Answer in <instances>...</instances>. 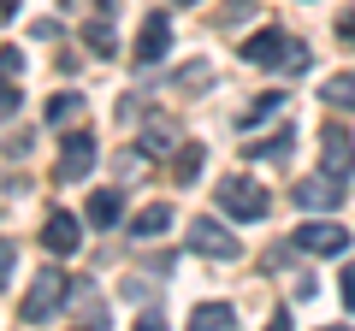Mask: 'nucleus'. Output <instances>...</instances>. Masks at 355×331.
<instances>
[{"label": "nucleus", "instance_id": "obj_9", "mask_svg": "<svg viewBox=\"0 0 355 331\" xmlns=\"http://www.w3.org/2000/svg\"><path fill=\"white\" fill-rule=\"evenodd\" d=\"M166 48H172V18H166V12H148V18H142V30H137V48H130V53H137V65H154Z\"/></svg>", "mask_w": 355, "mask_h": 331}, {"label": "nucleus", "instance_id": "obj_19", "mask_svg": "<svg viewBox=\"0 0 355 331\" xmlns=\"http://www.w3.org/2000/svg\"><path fill=\"white\" fill-rule=\"evenodd\" d=\"M279 107H284V89H266V95H261V101H254V107H249V113H243V125H249V130H254V125H261V118H272V113H279Z\"/></svg>", "mask_w": 355, "mask_h": 331}, {"label": "nucleus", "instance_id": "obj_33", "mask_svg": "<svg viewBox=\"0 0 355 331\" xmlns=\"http://www.w3.org/2000/svg\"><path fill=\"white\" fill-rule=\"evenodd\" d=\"M326 331H343V325H326Z\"/></svg>", "mask_w": 355, "mask_h": 331}, {"label": "nucleus", "instance_id": "obj_1", "mask_svg": "<svg viewBox=\"0 0 355 331\" xmlns=\"http://www.w3.org/2000/svg\"><path fill=\"white\" fill-rule=\"evenodd\" d=\"M243 60L261 71H308V42H296L291 30H254L243 42Z\"/></svg>", "mask_w": 355, "mask_h": 331}, {"label": "nucleus", "instance_id": "obj_18", "mask_svg": "<svg viewBox=\"0 0 355 331\" xmlns=\"http://www.w3.org/2000/svg\"><path fill=\"white\" fill-rule=\"evenodd\" d=\"M320 95H326L331 107H355V71H338V77H331V83H326Z\"/></svg>", "mask_w": 355, "mask_h": 331}, {"label": "nucleus", "instance_id": "obj_32", "mask_svg": "<svg viewBox=\"0 0 355 331\" xmlns=\"http://www.w3.org/2000/svg\"><path fill=\"white\" fill-rule=\"evenodd\" d=\"M83 331H101V325H83Z\"/></svg>", "mask_w": 355, "mask_h": 331}, {"label": "nucleus", "instance_id": "obj_28", "mask_svg": "<svg viewBox=\"0 0 355 331\" xmlns=\"http://www.w3.org/2000/svg\"><path fill=\"white\" fill-rule=\"evenodd\" d=\"M338 36L349 42V48H355V12H343V18H338Z\"/></svg>", "mask_w": 355, "mask_h": 331}, {"label": "nucleus", "instance_id": "obj_4", "mask_svg": "<svg viewBox=\"0 0 355 331\" xmlns=\"http://www.w3.org/2000/svg\"><path fill=\"white\" fill-rule=\"evenodd\" d=\"M219 207L231 219H266V190L254 178H225L219 184Z\"/></svg>", "mask_w": 355, "mask_h": 331}, {"label": "nucleus", "instance_id": "obj_21", "mask_svg": "<svg viewBox=\"0 0 355 331\" xmlns=\"http://www.w3.org/2000/svg\"><path fill=\"white\" fill-rule=\"evenodd\" d=\"M0 77H6V83L24 77V48H0Z\"/></svg>", "mask_w": 355, "mask_h": 331}, {"label": "nucleus", "instance_id": "obj_25", "mask_svg": "<svg viewBox=\"0 0 355 331\" xmlns=\"http://www.w3.org/2000/svg\"><path fill=\"white\" fill-rule=\"evenodd\" d=\"M12 260H18V242H12V237H0V284L12 278Z\"/></svg>", "mask_w": 355, "mask_h": 331}, {"label": "nucleus", "instance_id": "obj_15", "mask_svg": "<svg viewBox=\"0 0 355 331\" xmlns=\"http://www.w3.org/2000/svg\"><path fill=\"white\" fill-rule=\"evenodd\" d=\"M237 325V314H231V302H202L190 314V331H231Z\"/></svg>", "mask_w": 355, "mask_h": 331}, {"label": "nucleus", "instance_id": "obj_16", "mask_svg": "<svg viewBox=\"0 0 355 331\" xmlns=\"http://www.w3.org/2000/svg\"><path fill=\"white\" fill-rule=\"evenodd\" d=\"M207 77H214V65H207V60H190V65H178V71H172V89H202Z\"/></svg>", "mask_w": 355, "mask_h": 331}, {"label": "nucleus", "instance_id": "obj_29", "mask_svg": "<svg viewBox=\"0 0 355 331\" xmlns=\"http://www.w3.org/2000/svg\"><path fill=\"white\" fill-rule=\"evenodd\" d=\"M266 331H291V307H279V314L266 319Z\"/></svg>", "mask_w": 355, "mask_h": 331}, {"label": "nucleus", "instance_id": "obj_17", "mask_svg": "<svg viewBox=\"0 0 355 331\" xmlns=\"http://www.w3.org/2000/svg\"><path fill=\"white\" fill-rule=\"evenodd\" d=\"M77 113H83V95H71V89H65V95H53V101H48V125H71Z\"/></svg>", "mask_w": 355, "mask_h": 331}, {"label": "nucleus", "instance_id": "obj_20", "mask_svg": "<svg viewBox=\"0 0 355 331\" xmlns=\"http://www.w3.org/2000/svg\"><path fill=\"white\" fill-rule=\"evenodd\" d=\"M83 42H89L95 53H101V60H107V53H119V48H113V30H107V18H95V24L83 30Z\"/></svg>", "mask_w": 355, "mask_h": 331}, {"label": "nucleus", "instance_id": "obj_22", "mask_svg": "<svg viewBox=\"0 0 355 331\" xmlns=\"http://www.w3.org/2000/svg\"><path fill=\"white\" fill-rule=\"evenodd\" d=\"M142 148H148V154H166V148H172V125H148Z\"/></svg>", "mask_w": 355, "mask_h": 331}, {"label": "nucleus", "instance_id": "obj_11", "mask_svg": "<svg viewBox=\"0 0 355 331\" xmlns=\"http://www.w3.org/2000/svg\"><path fill=\"white\" fill-rule=\"evenodd\" d=\"M166 231H172V207L154 202V207H142V213L125 225V237H130V242H154V237H166Z\"/></svg>", "mask_w": 355, "mask_h": 331}, {"label": "nucleus", "instance_id": "obj_23", "mask_svg": "<svg viewBox=\"0 0 355 331\" xmlns=\"http://www.w3.org/2000/svg\"><path fill=\"white\" fill-rule=\"evenodd\" d=\"M18 107H24V95H18L12 83H6V77H0V125H6V118H12Z\"/></svg>", "mask_w": 355, "mask_h": 331}, {"label": "nucleus", "instance_id": "obj_26", "mask_svg": "<svg viewBox=\"0 0 355 331\" xmlns=\"http://www.w3.org/2000/svg\"><path fill=\"white\" fill-rule=\"evenodd\" d=\"M137 331H172V325H166V314H160V307H142V319H137Z\"/></svg>", "mask_w": 355, "mask_h": 331}, {"label": "nucleus", "instance_id": "obj_12", "mask_svg": "<svg viewBox=\"0 0 355 331\" xmlns=\"http://www.w3.org/2000/svg\"><path fill=\"white\" fill-rule=\"evenodd\" d=\"M89 225H95V231H113L119 225V219H125V190H95V195H89Z\"/></svg>", "mask_w": 355, "mask_h": 331}, {"label": "nucleus", "instance_id": "obj_2", "mask_svg": "<svg viewBox=\"0 0 355 331\" xmlns=\"http://www.w3.org/2000/svg\"><path fill=\"white\" fill-rule=\"evenodd\" d=\"M65 296H71V278H65V272H53V267L36 272V278H30V290H24L18 319H24V325H48V319L65 307Z\"/></svg>", "mask_w": 355, "mask_h": 331}, {"label": "nucleus", "instance_id": "obj_27", "mask_svg": "<svg viewBox=\"0 0 355 331\" xmlns=\"http://www.w3.org/2000/svg\"><path fill=\"white\" fill-rule=\"evenodd\" d=\"M338 284H343V302L355 307V267H343V278H338Z\"/></svg>", "mask_w": 355, "mask_h": 331}, {"label": "nucleus", "instance_id": "obj_10", "mask_svg": "<svg viewBox=\"0 0 355 331\" xmlns=\"http://www.w3.org/2000/svg\"><path fill=\"white\" fill-rule=\"evenodd\" d=\"M89 166H95V136H65V148H60V178L71 184V178H89Z\"/></svg>", "mask_w": 355, "mask_h": 331}, {"label": "nucleus", "instance_id": "obj_7", "mask_svg": "<svg viewBox=\"0 0 355 331\" xmlns=\"http://www.w3.org/2000/svg\"><path fill=\"white\" fill-rule=\"evenodd\" d=\"M42 249H48V255H77V249H83V219L77 213H48V225H42Z\"/></svg>", "mask_w": 355, "mask_h": 331}, {"label": "nucleus", "instance_id": "obj_24", "mask_svg": "<svg viewBox=\"0 0 355 331\" xmlns=\"http://www.w3.org/2000/svg\"><path fill=\"white\" fill-rule=\"evenodd\" d=\"M243 18H254V0H231L225 12H219V24H243Z\"/></svg>", "mask_w": 355, "mask_h": 331}, {"label": "nucleus", "instance_id": "obj_5", "mask_svg": "<svg viewBox=\"0 0 355 331\" xmlns=\"http://www.w3.org/2000/svg\"><path fill=\"white\" fill-rule=\"evenodd\" d=\"M320 172H326V178H343V184L355 178V136L349 130L331 125L326 136H320Z\"/></svg>", "mask_w": 355, "mask_h": 331}, {"label": "nucleus", "instance_id": "obj_14", "mask_svg": "<svg viewBox=\"0 0 355 331\" xmlns=\"http://www.w3.org/2000/svg\"><path fill=\"white\" fill-rule=\"evenodd\" d=\"M291 148H296V130H291V125H279L272 136L249 142V160H291Z\"/></svg>", "mask_w": 355, "mask_h": 331}, {"label": "nucleus", "instance_id": "obj_3", "mask_svg": "<svg viewBox=\"0 0 355 331\" xmlns=\"http://www.w3.org/2000/svg\"><path fill=\"white\" fill-rule=\"evenodd\" d=\"M291 242L302 255H343V249H349V231H343L338 219H308V225H296Z\"/></svg>", "mask_w": 355, "mask_h": 331}, {"label": "nucleus", "instance_id": "obj_6", "mask_svg": "<svg viewBox=\"0 0 355 331\" xmlns=\"http://www.w3.org/2000/svg\"><path fill=\"white\" fill-rule=\"evenodd\" d=\"M291 202L302 207V213H331V207H343V178H308V184H296L291 190Z\"/></svg>", "mask_w": 355, "mask_h": 331}, {"label": "nucleus", "instance_id": "obj_8", "mask_svg": "<svg viewBox=\"0 0 355 331\" xmlns=\"http://www.w3.org/2000/svg\"><path fill=\"white\" fill-rule=\"evenodd\" d=\"M190 249H196V255H214V260H237V237H231L225 225H214L207 213L190 225Z\"/></svg>", "mask_w": 355, "mask_h": 331}, {"label": "nucleus", "instance_id": "obj_13", "mask_svg": "<svg viewBox=\"0 0 355 331\" xmlns=\"http://www.w3.org/2000/svg\"><path fill=\"white\" fill-rule=\"evenodd\" d=\"M202 160H207L202 142H184V148H178V160H172V184L178 190H190V184L202 178Z\"/></svg>", "mask_w": 355, "mask_h": 331}, {"label": "nucleus", "instance_id": "obj_30", "mask_svg": "<svg viewBox=\"0 0 355 331\" xmlns=\"http://www.w3.org/2000/svg\"><path fill=\"white\" fill-rule=\"evenodd\" d=\"M6 12H18V0H0V18H6Z\"/></svg>", "mask_w": 355, "mask_h": 331}, {"label": "nucleus", "instance_id": "obj_31", "mask_svg": "<svg viewBox=\"0 0 355 331\" xmlns=\"http://www.w3.org/2000/svg\"><path fill=\"white\" fill-rule=\"evenodd\" d=\"M178 6H196V0H178Z\"/></svg>", "mask_w": 355, "mask_h": 331}]
</instances>
